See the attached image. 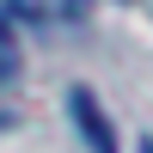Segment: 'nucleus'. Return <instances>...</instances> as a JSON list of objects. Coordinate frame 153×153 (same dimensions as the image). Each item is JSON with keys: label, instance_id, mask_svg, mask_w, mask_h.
<instances>
[{"label": "nucleus", "instance_id": "obj_1", "mask_svg": "<svg viewBox=\"0 0 153 153\" xmlns=\"http://www.w3.org/2000/svg\"><path fill=\"white\" fill-rule=\"evenodd\" d=\"M68 110H74V129H80V141L92 147V153H117V129H110L104 104H98L86 86H74V92H68Z\"/></svg>", "mask_w": 153, "mask_h": 153}, {"label": "nucleus", "instance_id": "obj_3", "mask_svg": "<svg viewBox=\"0 0 153 153\" xmlns=\"http://www.w3.org/2000/svg\"><path fill=\"white\" fill-rule=\"evenodd\" d=\"M55 6V19H68V25H80L86 12H92V0H49Z\"/></svg>", "mask_w": 153, "mask_h": 153}, {"label": "nucleus", "instance_id": "obj_2", "mask_svg": "<svg viewBox=\"0 0 153 153\" xmlns=\"http://www.w3.org/2000/svg\"><path fill=\"white\" fill-rule=\"evenodd\" d=\"M19 68H25V55H19V31H12V12H0V86L19 80Z\"/></svg>", "mask_w": 153, "mask_h": 153}]
</instances>
